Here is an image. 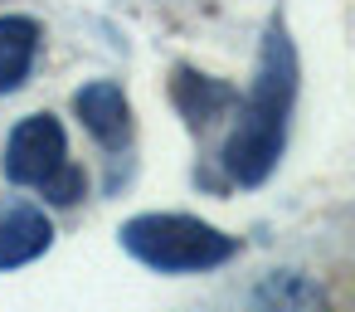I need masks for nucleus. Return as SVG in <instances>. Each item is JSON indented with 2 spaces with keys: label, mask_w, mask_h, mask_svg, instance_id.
I'll use <instances>...</instances> for the list:
<instances>
[{
  "label": "nucleus",
  "mask_w": 355,
  "mask_h": 312,
  "mask_svg": "<svg viewBox=\"0 0 355 312\" xmlns=\"http://www.w3.org/2000/svg\"><path fill=\"white\" fill-rule=\"evenodd\" d=\"M54 229L40 205L30 200H0V268H20L49 249Z\"/></svg>",
  "instance_id": "4"
},
{
  "label": "nucleus",
  "mask_w": 355,
  "mask_h": 312,
  "mask_svg": "<svg viewBox=\"0 0 355 312\" xmlns=\"http://www.w3.org/2000/svg\"><path fill=\"white\" fill-rule=\"evenodd\" d=\"M6 176H10L15 186L44 190L54 205H73V200L88 190L83 171L69 161L64 127H59V117H49V113H35V117H25V122L10 132V147H6Z\"/></svg>",
  "instance_id": "3"
},
{
  "label": "nucleus",
  "mask_w": 355,
  "mask_h": 312,
  "mask_svg": "<svg viewBox=\"0 0 355 312\" xmlns=\"http://www.w3.org/2000/svg\"><path fill=\"white\" fill-rule=\"evenodd\" d=\"M73 108L83 117V127L103 142V147H122L127 132H132V108H127V93L117 83H88L73 93Z\"/></svg>",
  "instance_id": "5"
},
{
  "label": "nucleus",
  "mask_w": 355,
  "mask_h": 312,
  "mask_svg": "<svg viewBox=\"0 0 355 312\" xmlns=\"http://www.w3.org/2000/svg\"><path fill=\"white\" fill-rule=\"evenodd\" d=\"M263 312H316L321 307V293L306 283V278H292V273H282V278H272L268 288H263Z\"/></svg>",
  "instance_id": "8"
},
{
  "label": "nucleus",
  "mask_w": 355,
  "mask_h": 312,
  "mask_svg": "<svg viewBox=\"0 0 355 312\" xmlns=\"http://www.w3.org/2000/svg\"><path fill=\"white\" fill-rule=\"evenodd\" d=\"M175 103H180V113H185L190 122H209V117H219L224 108H234L239 93H234L229 83H219V79L195 74V69H175Z\"/></svg>",
  "instance_id": "7"
},
{
  "label": "nucleus",
  "mask_w": 355,
  "mask_h": 312,
  "mask_svg": "<svg viewBox=\"0 0 355 312\" xmlns=\"http://www.w3.org/2000/svg\"><path fill=\"white\" fill-rule=\"evenodd\" d=\"M35 49H40V25L35 20L0 15V93L25 83V74L35 69Z\"/></svg>",
  "instance_id": "6"
},
{
  "label": "nucleus",
  "mask_w": 355,
  "mask_h": 312,
  "mask_svg": "<svg viewBox=\"0 0 355 312\" xmlns=\"http://www.w3.org/2000/svg\"><path fill=\"white\" fill-rule=\"evenodd\" d=\"M122 249L161 273H205L239 254L229 234L190 215H137L122 224Z\"/></svg>",
  "instance_id": "2"
},
{
  "label": "nucleus",
  "mask_w": 355,
  "mask_h": 312,
  "mask_svg": "<svg viewBox=\"0 0 355 312\" xmlns=\"http://www.w3.org/2000/svg\"><path fill=\"white\" fill-rule=\"evenodd\" d=\"M297 98V54L282 35V25L268 30L263 59H258V83L239 108V127L224 147V166L239 186H263L268 171L282 156V137H287V113Z\"/></svg>",
  "instance_id": "1"
}]
</instances>
